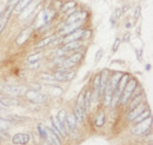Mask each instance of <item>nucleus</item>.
<instances>
[{
  "label": "nucleus",
  "mask_w": 153,
  "mask_h": 145,
  "mask_svg": "<svg viewBox=\"0 0 153 145\" xmlns=\"http://www.w3.org/2000/svg\"><path fill=\"white\" fill-rule=\"evenodd\" d=\"M135 87H137V80H135L134 78L128 79V81H127L125 89H124L123 93H121L123 96L120 97V102H121L123 104H126V103L128 102V99L131 98V96H132L133 91L135 90Z\"/></svg>",
  "instance_id": "nucleus-1"
},
{
  "label": "nucleus",
  "mask_w": 153,
  "mask_h": 145,
  "mask_svg": "<svg viewBox=\"0 0 153 145\" xmlns=\"http://www.w3.org/2000/svg\"><path fill=\"white\" fill-rule=\"evenodd\" d=\"M151 126H152V117L150 116L149 118H146V119L141 120L140 123H138V125L132 129V133L138 135V136L147 133V131L151 130Z\"/></svg>",
  "instance_id": "nucleus-2"
},
{
  "label": "nucleus",
  "mask_w": 153,
  "mask_h": 145,
  "mask_svg": "<svg viewBox=\"0 0 153 145\" xmlns=\"http://www.w3.org/2000/svg\"><path fill=\"white\" fill-rule=\"evenodd\" d=\"M25 96H26V99L27 100H30L32 103H36V104H41V103H44L46 100V98H45L44 94H41V93H39V92H37V91L34 90L25 91Z\"/></svg>",
  "instance_id": "nucleus-3"
},
{
  "label": "nucleus",
  "mask_w": 153,
  "mask_h": 145,
  "mask_svg": "<svg viewBox=\"0 0 153 145\" xmlns=\"http://www.w3.org/2000/svg\"><path fill=\"white\" fill-rule=\"evenodd\" d=\"M13 10H14V7H13L12 5H8V4H7L6 8L1 12V14H0V33H1V31L4 30V27L6 26V24H7L8 19L11 17V13H12Z\"/></svg>",
  "instance_id": "nucleus-4"
},
{
  "label": "nucleus",
  "mask_w": 153,
  "mask_h": 145,
  "mask_svg": "<svg viewBox=\"0 0 153 145\" xmlns=\"http://www.w3.org/2000/svg\"><path fill=\"white\" fill-rule=\"evenodd\" d=\"M80 59H81V55L80 53H76V55H72V57H70V58H67L65 60H61L60 67H62V70H67V69L74 66Z\"/></svg>",
  "instance_id": "nucleus-5"
},
{
  "label": "nucleus",
  "mask_w": 153,
  "mask_h": 145,
  "mask_svg": "<svg viewBox=\"0 0 153 145\" xmlns=\"http://www.w3.org/2000/svg\"><path fill=\"white\" fill-rule=\"evenodd\" d=\"M84 34H85V30H84V28H76V30H74L73 32L66 34V36L64 37L62 40H64L65 43H70V41L79 40V39H81V38L84 37Z\"/></svg>",
  "instance_id": "nucleus-6"
},
{
  "label": "nucleus",
  "mask_w": 153,
  "mask_h": 145,
  "mask_svg": "<svg viewBox=\"0 0 153 145\" xmlns=\"http://www.w3.org/2000/svg\"><path fill=\"white\" fill-rule=\"evenodd\" d=\"M81 22H82V20H78V21L71 22V24H64L62 28L60 30V34H62V36H66V34H68V33L73 32L74 30L79 28V26L81 25Z\"/></svg>",
  "instance_id": "nucleus-7"
},
{
  "label": "nucleus",
  "mask_w": 153,
  "mask_h": 145,
  "mask_svg": "<svg viewBox=\"0 0 153 145\" xmlns=\"http://www.w3.org/2000/svg\"><path fill=\"white\" fill-rule=\"evenodd\" d=\"M73 75H74L73 72H70L67 70H59V71H57V72L54 73L53 78L56 80H58V81H67V80L72 79Z\"/></svg>",
  "instance_id": "nucleus-8"
},
{
  "label": "nucleus",
  "mask_w": 153,
  "mask_h": 145,
  "mask_svg": "<svg viewBox=\"0 0 153 145\" xmlns=\"http://www.w3.org/2000/svg\"><path fill=\"white\" fill-rule=\"evenodd\" d=\"M146 110V105L145 104H139V105H137V106H134L133 109L131 110V112L128 113V116H127V119L130 120V122H132L134 120L141 112H144Z\"/></svg>",
  "instance_id": "nucleus-9"
},
{
  "label": "nucleus",
  "mask_w": 153,
  "mask_h": 145,
  "mask_svg": "<svg viewBox=\"0 0 153 145\" xmlns=\"http://www.w3.org/2000/svg\"><path fill=\"white\" fill-rule=\"evenodd\" d=\"M39 2H40V0H32L22 11H21V14H20V18H26V17H28L32 12H33V10L37 7L39 5Z\"/></svg>",
  "instance_id": "nucleus-10"
},
{
  "label": "nucleus",
  "mask_w": 153,
  "mask_h": 145,
  "mask_svg": "<svg viewBox=\"0 0 153 145\" xmlns=\"http://www.w3.org/2000/svg\"><path fill=\"white\" fill-rule=\"evenodd\" d=\"M13 143L14 144H19V145H25L30 142V136L27 133H17L13 138H12Z\"/></svg>",
  "instance_id": "nucleus-11"
},
{
  "label": "nucleus",
  "mask_w": 153,
  "mask_h": 145,
  "mask_svg": "<svg viewBox=\"0 0 153 145\" xmlns=\"http://www.w3.org/2000/svg\"><path fill=\"white\" fill-rule=\"evenodd\" d=\"M2 91L10 96H20L21 93H25V89L21 86H5Z\"/></svg>",
  "instance_id": "nucleus-12"
},
{
  "label": "nucleus",
  "mask_w": 153,
  "mask_h": 145,
  "mask_svg": "<svg viewBox=\"0 0 153 145\" xmlns=\"http://www.w3.org/2000/svg\"><path fill=\"white\" fill-rule=\"evenodd\" d=\"M81 47V41L79 40H74V41H70V43H66L65 46L62 47L64 51L68 52V51H74V50H78Z\"/></svg>",
  "instance_id": "nucleus-13"
},
{
  "label": "nucleus",
  "mask_w": 153,
  "mask_h": 145,
  "mask_svg": "<svg viewBox=\"0 0 153 145\" xmlns=\"http://www.w3.org/2000/svg\"><path fill=\"white\" fill-rule=\"evenodd\" d=\"M91 102H92V91L87 90L84 94V110L85 112H88L91 109Z\"/></svg>",
  "instance_id": "nucleus-14"
},
{
  "label": "nucleus",
  "mask_w": 153,
  "mask_h": 145,
  "mask_svg": "<svg viewBox=\"0 0 153 145\" xmlns=\"http://www.w3.org/2000/svg\"><path fill=\"white\" fill-rule=\"evenodd\" d=\"M0 104L4 108H7V106H17V105L20 104V102L16 98H1L0 99Z\"/></svg>",
  "instance_id": "nucleus-15"
},
{
  "label": "nucleus",
  "mask_w": 153,
  "mask_h": 145,
  "mask_svg": "<svg viewBox=\"0 0 153 145\" xmlns=\"http://www.w3.org/2000/svg\"><path fill=\"white\" fill-rule=\"evenodd\" d=\"M86 17V13L85 12H74L73 14H71L65 24H71V22H74V21H78V20H84V18Z\"/></svg>",
  "instance_id": "nucleus-16"
},
{
  "label": "nucleus",
  "mask_w": 153,
  "mask_h": 145,
  "mask_svg": "<svg viewBox=\"0 0 153 145\" xmlns=\"http://www.w3.org/2000/svg\"><path fill=\"white\" fill-rule=\"evenodd\" d=\"M74 118H76V122L82 123L84 119H85V110L76 105V106H74Z\"/></svg>",
  "instance_id": "nucleus-17"
},
{
  "label": "nucleus",
  "mask_w": 153,
  "mask_h": 145,
  "mask_svg": "<svg viewBox=\"0 0 153 145\" xmlns=\"http://www.w3.org/2000/svg\"><path fill=\"white\" fill-rule=\"evenodd\" d=\"M68 127L70 130H76V120L74 116H66V120H65V127Z\"/></svg>",
  "instance_id": "nucleus-18"
},
{
  "label": "nucleus",
  "mask_w": 153,
  "mask_h": 145,
  "mask_svg": "<svg viewBox=\"0 0 153 145\" xmlns=\"http://www.w3.org/2000/svg\"><path fill=\"white\" fill-rule=\"evenodd\" d=\"M30 34H31V30H25V31H22L19 34V37H18V39H17V44H18V45L24 44V43L27 40V38L30 37Z\"/></svg>",
  "instance_id": "nucleus-19"
},
{
  "label": "nucleus",
  "mask_w": 153,
  "mask_h": 145,
  "mask_svg": "<svg viewBox=\"0 0 153 145\" xmlns=\"http://www.w3.org/2000/svg\"><path fill=\"white\" fill-rule=\"evenodd\" d=\"M31 1H32V0H19V1L17 2V5L14 6V10L18 11V12H21Z\"/></svg>",
  "instance_id": "nucleus-20"
},
{
  "label": "nucleus",
  "mask_w": 153,
  "mask_h": 145,
  "mask_svg": "<svg viewBox=\"0 0 153 145\" xmlns=\"http://www.w3.org/2000/svg\"><path fill=\"white\" fill-rule=\"evenodd\" d=\"M4 119L8 120V122H22V120H26L27 118L26 117H20V116H17V114H10V116H6Z\"/></svg>",
  "instance_id": "nucleus-21"
},
{
  "label": "nucleus",
  "mask_w": 153,
  "mask_h": 145,
  "mask_svg": "<svg viewBox=\"0 0 153 145\" xmlns=\"http://www.w3.org/2000/svg\"><path fill=\"white\" fill-rule=\"evenodd\" d=\"M12 122H8V120H6V119H4V118H0V131H6V130H8L10 127L12 126Z\"/></svg>",
  "instance_id": "nucleus-22"
},
{
  "label": "nucleus",
  "mask_w": 153,
  "mask_h": 145,
  "mask_svg": "<svg viewBox=\"0 0 153 145\" xmlns=\"http://www.w3.org/2000/svg\"><path fill=\"white\" fill-rule=\"evenodd\" d=\"M94 124H96L97 126H102L105 124V114H104V112H100L97 116L96 120H94Z\"/></svg>",
  "instance_id": "nucleus-23"
},
{
  "label": "nucleus",
  "mask_w": 153,
  "mask_h": 145,
  "mask_svg": "<svg viewBox=\"0 0 153 145\" xmlns=\"http://www.w3.org/2000/svg\"><path fill=\"white\" fill-rule=\"evenodd\" d=\"M74 6H76V1H67V2H65V4L61 6V11H62V12H66V11L73 8Z\"/></svg>",
  "instance_id": "nucleus-24"
},
{
  "label": "nucleus",
  "mask_w": 153,
  "mask_h": 145,
  "mask_svg": "<svg viewBox=\"0 0 153 145\" xmlns=\"http://www.w3.org/2000/svg\"><path fill=\"white\" fill-rule=\"evenodd\" d=\"M149 117H150V111H146V110H145V111H144V112H141V113H140V114H139L134 120H135L137 123H140L141 120H144V119H146V118H149Z\"/></svg>",
  "instance_id": "nucleus-25"
},
{
  "label": "nucleus",
  "mask_w": 153,
  "mask_h": 145,
  "mask_svg": "<svg viewBox=\"0 0 153 145\" xmlns=\"http://www.w3.org/2000/svg\"><path fill=\"white\" fill-rule=\"evenodd\" d=\"M58 120L60 122V124H61V125H64V126H65V120H66V111H65V110H61V111L59 112Z\"/></svg>",
  "instance_id": "nucleus-26"
},
{
  "label": "nucleus",
  "mask_w": 153,
  "mask_h": 145,
  "mask_svg": "<svg viewBox=\"0 0 153 145\" xmlns=\"http://www.w3.org/2000/svg\"><path fill=\"white\" fill-rule=\"evenodd\" d=\"M100 83H101V77H100V74H98L94 79V90L98 96H99V91H100Z\"/></svg>",
  "instance_id": "nucleus-27"
},
{
  "label": "nucleus",
  "mask_w": 153,
  "mask_h": 145,
  "mask_svg": "<svg viewBox=\"0 0 153 145\" xmlns=\"http://www.w3.org/2000/svg\"><path fill=\"white\" fill-rule=\"evenodd\" d=\"M52 40H54V37H48V38H46V39H44V40H41L40 43H39L38 45V47H41V46H46V45H48Z\"/></svg>",
  "instance_id": "nucleus-28"
},
{
  "label": "nucleus",
  "mask_w": 153,
  "mask_h": 145,
  "mask_svg": "<svg viewBox=\"0 0 153 145\" xmlns=\"http://www.w3.org/2000/svg\"><path fill=\"white\" fill-rule=\"evenodd\" d=\"M40 57H41V55H40V53L32 55H30V57L27 58V61H28V63H34V61H38L39 59H40Z\"/></svg>",
  "instance_id": "nucleus-29"
},
{
  "label": "nucleus",
  "mask_w": 153,
  "mask_h": 145,
  "mask_svg": "<svg viewBox=\"0 0 153 145\" xmlns=\"http://www.w3.org/2000/svg\"><path fill=\"white\" fill-rule=\"evenodd\" d=\"M76 106H79V108L84 109V94H82V93H80V94H79V97H78Z\"/></svg>",
  "instance_id": "nucleus-30"
},
{
  "label": "nucleus",
  "mask_w": 153,
  "mask_h": 145,
  "mask_svg": "<svg viewBox=\"0 0 153 145\" xmlns=\"http://www.w3.org/2000/svg\"><path fill=\"white\" fill-rule=\"evenodd\" d=\"M143 98H144V94H141V96H138V97H135V99H134L133 102L131 103V108L133 109L134 106H137V104H138V103H140V100H141Z\"/></svg>",
  "instance_id": "nucleus-31"
},
{
  "label": "nucleus",
  "mask_w": 153,
  "mask_h": 145,
  "mask_svg": "<svg viewBox=\"0 0 153 145\" xmlns=\"http://www.w3.org/2000/svg\"><path fill=\"white\" fill-rule=\"evenodd\" d=\"M38 129H39V132H40V136H41L42 138L47 139V131H46V127L42 129V126H39Z\"/></svg>",
  "instance_id": "nucleus-32"
},
{
  "label": "nucleus",
  "mask_w": 153,
  "mask_h": 145,
  "mask_svg": "<svg viewBox=\"0 0 153 145\" xmlns=\"http://www.w3.org/2000/svg\"><path fill=\"white\" fill-rule=\"evenodd\" d=\"M120 43H121V39L117 38V39H115V41H114V44H113V52H117V51H118V47H119Z\"/></svg>",
  "instance_id": "nucleus-33"
},
{
  "label": "nucleus",
  "mask_w": 153,
  "mask_h": 145,
  "mask_svg": "<svg viewBox=\"0 0 153 145\" xmlns=\"http://www.w3.org/2000/svg\"><path fill=\"white\" fill-rule=\"evenodd\" d=\"M102 53H104V50H102V49H100L96 55V61H99V60H100V58L102 57Z\"/></svg>",
  "instance_id": "nucleus-34"
},
{
  "label": "nucleus",
  "mask_w": 153,
  "mask_h": 145,
  "mask_svg": "<svg viewBox=\"0 0 153 145\" xmlns=\"http://www.w3.org/2000/svg\"><path fill=\"white\" fill-rule=\"evenodd\" d=\"M139 13H140V6H138L137 8H135V13H134V19H137L139 17Z\"/></svg>",
  "instance_id": "nucleus-35"
},
{
  "label": "nucleus",
  "mask_w": 153,
  "mask_h": 145,
  "mask_svg": "<svg viewBox=\"0 0 153 145\" xmlns=\"http://www.w3.org/2000/svg\"><path fill=\"white\" fill-rule=\"evenodd\" d=\"M39 65H40V63H38V61H34V63H33V64H32L30 67H31V69H38Z\"/></svg>",
  "instance_id": "nucleus-36"
},
{
  "label": "nucleus",
  "mask_w": 153,
  "mask_h": 145,
  "mask_svg": "<svg viewBox=\"0 0 153 145\" xmlns=\"http://www.w3.org/2000/svg\"><path fill=\"white\" fill-rule=\"evenodd\" d=\"M130 37H131L130 32H128V33H126V34L124 36V41H128V40H130Z\"/></svg>",
  "instance_id": "nucleus-37"
},
{
  "label": "nucleus",
  "mask_w": 153,
  "mask_h": 145,
  "mask_svg": "<svg viewBox=\"0 0 153 145\" xmlns=\"http://www.w3.org/2000/svg\"><path fill=\"white\" fill-rule=\"evenodd\" d=\"M137 57H138V59L139 60H141V51L139 50V51H137Z\"/></svg>",
  "instance_id": "nucleus-38"
},
{
  "label": "nucleus",
  "mask_w": 153,
  "mask_h": 145,
  "mask_svg": "<svg viewBox=\"0 0 153 145\" xmlns=\"http://www.w3.org/2000/svg\"><path fill=\"white\" fill-rule=\"evenodd\" d=\"M151 69V65H146V70H150Z\"/></svg>",
  "instance_id": "nucleus-39"
}]
</instances>
